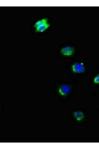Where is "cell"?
I'll list each match as a JSON object with an SVG mask.
<instances>
[{"mask_svg":"<svg viewBox=\"0 0 99 149\" xmlns=\"http://www.w3.org/2000/svg\"><path fill=\"white\" fill-rule=\"evenodd\" d=\"M72 69L74 73H80L84 71L85 68L83 63L77 62L74 64L72 65Z\"/></svg>","mask_w":99,"mask_h":149,"instance_id":"cell-1","label":"cell"},{"mask_svg":"<svg viewBox=\"0 0 99 149\" xmlns=\"http://www.w3.org/2000/svg\"><path fill=\"white\" fill-rule=\"evenodd\" d=\"M71 90V86L68 84H63L60 86L58 88V92L61 96H65L68 94Z\"/></svg>","mask_w":99,"mask_h":149,"instance_id":"cell-2","label":"cell"},{"mask_svg":"<svg viewBox=\"0 0 99 149\" xmlns=\"http://www.w3.org/2000/svg\"><path fill=\"white\" fill-rule=\"evenodd\" d=\"M74 52V49L72 47L66 46L62 47L61 49L60 52L63 55L69 56L72 55Z\"/></svg>","mask_w":99,"mask_h":149,"instance_id":"cell-3","label":"cell"},{"mask_svg":"<svg viewBox=\"0 0 99 149\" xmlns=\"http://www.w3.org/2000/svg\"><path fill=\"white\" fill-rule=\"evenodd\" d=\"M73 114L74 117L78 121H81L84 117L83 113L80 111H77L74 112H73Z\"/></svg>","mask_w":99,"mask_h":149,"instance_id":"cell-4","label":"cell"},{"mask_svg":"<svg viewBox=\"0 0 99 149\" xmlns=\"http://www.w3.org/2000/svg\"><path fill=\"white\" fill-rule=\"evenodd\" d=\"M50 26V24L48 23L43 25L36 28V32H41L45 31Z\"/></svg>","mask_w":99,"mask_h":149,"instance_id":"cell-5","label":"cell"},{"mask_svg":"<svg viewBox=\"0 0 99 149\" xmlns=\"http://www.w3.org/2000/svg\"><path fill=\"white\" fill-rule=\"evenodd\" d=\"M48 19L47 18H44L38 21L35 23L33 26L36 28L39 27L48 23Z\"/></svg>","mask_w":99,"mask_h":149,"instance_id":"cell-6","label":"cell"},{"mask_svg":"<svg viewBox=\"0 0 99 149\" xmlns=\"http://www.w3.org/2000/svg\"><path fill=\"white\" fill-rule=\"evenodd\" d=\"M93 82L95 84H99V74H97L94 77Z\"/></svg>","mask_w":99,"mask_h":149,"instance_id":"cell-7","label":"cell"}]
</instances>
